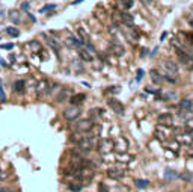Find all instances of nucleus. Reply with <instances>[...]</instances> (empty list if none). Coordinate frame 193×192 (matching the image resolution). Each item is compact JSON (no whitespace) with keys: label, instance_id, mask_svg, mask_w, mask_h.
I'll list each match as a JSON object with an SVG mask.
<instances>
[{"label":"nucleus","instance_id":"1","mask_svg":"<svg viewBox=\"0 0 193 192\" xmlns=\"http://www.w3.org/2000/svg\"><path fill=\"white\" fill-rule=\"evenodd\" d=\"M74 178L75 180H79L82 185H88L89 182L94 178V170L92 168H89V166H85V165H82L77 171H75V174H74Z\"/></svg>","mask_w":193,"mask_h":192},{"label":"nucleus","instance_id":"2","mask_svg":"<svg viewBox=\"0 0 193 192\" xmlns=\"http://www.w3.org/2000/svg\"><path fill=\"white\" fill-rule=\"evenodd\" d=\"M97 147V139H95V136H92V135H86L85 133V136L82 138V139L77 142V148L79 150H82V151H92L94 148Z\"/></svg>","mask_w":193,"mask_h":192},{"label":"nucleus","instance_id":"3","mask_svg":"<svg viewBox=\"0 0 193 192\" xmlns=\"http://www.w3.org/2000/svg\"><path fill=\"white\" fill-rule=\"evenodd\" d=\"M94 129V120H79V121H74V124L71 126V130L72 132H82V133H88Z\"/></svg>","mask_w":193,"mask_h":192},{"label":"nucleus","instance_id":"4","mask_svg":"<svg viewBox=\"0 0 193 192\" xmlns=\"http://www.w3.org/2000/svg\"><path fill=\"white\" fill-rule=\"evenodd\" d=\"M64 118L67 120V121H75L80 115H82V110H80V107L79 106H71V107H68V109H65L64 110Z\"/></svg>","mask_w":193,"mask_h":192},{"label":"nucleus","instance_id":"5","mask_svg":"<svg viewBox=\"0 0 193 192\" xmlns=\"http://www.w3.org/2000/svg\"><path fill=\"white\" fill-rule=\"evenodd\" d=\"M115 148V142L110 139H103L98 142V151L101 154H106V153H110L112 150Z\"/></svg>","mask_w":193,"mask_h":192},{"label":"nucleus","instance_id":"6","mask_svg":"<svg viewBox=\"0 0 193 192\" xmlns=\"http://www.w3.org/2000/svg\"><path fill=\"white\" fill-rule=\"evenodd\" d=\"M107 106H109L115 114H118V115H122L124 110H125V109H124V105L119 100H116V98H109V100H107Z\"/></svg>","mask_w":193,"mask_h":192},{"label":"nucleus","instance_id":"7","mask_svg":"<svg viewBox=\"0 0 193 192\" xmlns=\"http://www.w3.org/2000/svg\"><path fill=\"white\" fill-rule=\"evenodd\" d=\"M161 67L164 68V71H166L168 74H171V76H176V74H178V65H176V62H174V61H163V62H161Z\"/></svg>","mask_w":193,"mask_h":192},{"label":"nucleus","instance_id":"8","mask_svg":"<svg viewBox=\"0 0 193 192\" xmlns=\"http://www.w3.org/2000/svg\"><path fill=\"white\" fill-rule=\"evenodd\" d=\"M44 38H45V42L50 46V49H52L54 53H57L59 54V50H60V42L54 38V36H50V35H47V34H44Z\"/></svg>","mask_w":193,"mask_h":192},{"label":"nucleus","instance_id":"9","mask_svg":"<svg viewBox=\"0 0 193 192\" xmlns=\"http://www.w3.org/2000/svg\"><path fill=\"white\" fill-rule=\"evenodd\" d=\"M48 91H50V83H48L47 80H41V82H38V85H36V94H38V97L45 95Z\"/></svg>","mask_w":193,"mask_h":192},{"label":"nucleus","instance_id":"10","mask_svg":"<svg viewBox=\"0 0 193 192\" xmlns=\"http://www.w3.org/2000/svg\"><path fill=\"white\" fill-rule=\"evenodd\" d=\"M106 174L109 175L110 178H115V180H119V178H122L124 175H125V171H124L122 168H109Z\"/></svg>","mask_w":193,"mask_h":192},{"label":"nucleus","instance_id":"11","mask_svg":"<svg viewBox=\"0 0 193 192\" xmlns=\"http://www.w3.org/2000/svg\"><path fill=\"white\" fill-rule=\"evenodd\" d=\"M109 52L112 53V54H115V56H122L125 50H124V47L119 42H112L109 46Z\"/></svg>","mask_w":193,"mask_h":192},{"label":"nucleus","instance_id":"12","mask_svg":"<svg viewBox=\"0 0 193 192\" xmlns=\"http://www.w3.org/2000/svg\"><path fill=\"white\" fill-rule=\"evenodd\" d=\"M172 122H174V117L171 115V114H161L160 117H158V124L160 126H172Z\"/></svg>","mask_w":193,"mask_h":192},{"label":"nucleus","instance_id":"13","mask_svg":"<svg viewBox=\"0 0 193 192\" xmlns=\"http://www.w3.org/2000/svg\"><path fill=\"white\" fill-rule=\"evenodd\" d=\"M68 98H71V89L70 88H62L60 94H57V97H56V102H57V103H62V102H65V100H68Z\"/></svg>","mask_w":193,"mask_h":192},{"label":"nucleus","instance_id":"14","mask_svg":"<svg viewBox=\"0 0 193 192\" xmlns=\"http://www.w3.org/2000/svg\"><path fill=\"white\" fill-rule=\"evenodd\" d=\"M26 47L30 50V52H33V53H38V52H41V42L38 41V39H32V41H29L27 44H26Z\"/></svg>","mask_w":193,"mask_h":192},{"label":"nucleus","instance_id":"15","mask_svg":"<svg viewBox=\"0 0 193 192\" xmlns=\"http://www.w3.org/2000/svg\"><path fill=\"white\" fill-rule=\"evenodd\" d=\"M85 98H86V95H85V94H74V95H71L70 102L74 106H79V105H82V103L85 102Z\"/></svg>","mask_w":193,"mask_h":192},{"label":"nucleus","instance_id":"16","mask_svg":"<svg viewBox=\"0 0 193 192\" xmlns=\"http://www.w3.org/2000/svg\"><path fill=\"white\" fill-rule=\"evenodd\" d=\"M119 18H121V21H122L125 26H131L133 24V21H134V18L131 14H128V12H121L119 14Z\"/></svg>","mask_w":193,"mask_h":192},{"label":"nucleus","instance_id":"17","mask_svg":"<svg viewBox=\"0 0 193 192\" xmlns=\"http://www.w3.org/2000/svg\"><path fill=\"white\" fill-rule=\"evenodd\" d=\"M9 20H11L14 24H20V23L23 21V17H21V14H20L18 11H11V12H9Z\"/></svg>","mask_w":193,"mask_h":192},{"label":"nucleus","instance_id":"18","mask_svg":"<svg viewBox=\"0 0 193 192\" xmlns=\"http://www.w3.org/2000/svg\"><path fill=\"white\" fill-rule=\"evenodd\" d=\"M67 41H68V44H70V46L77 47V49H82V47L85 46V42H83V41H79L75 36H68V38H67Z\"/></svg>","mask_w":193,"mask_h":192},{"label":"nucleus","instance_id":"19","mask_svg":"<svg viewBox=\"0 0 193 192\" xmlns=\"http://www.w3.org/2000/svg\"><path fill=\"white\" fill-rule=\"evenodd\" d=\"M149 77H151V80L154 82V83H161V80H163V76L158 73L157 70H151L149 71Z\"/></svg>","mask_w":193,"mask_h":192},{"label":"nucleus","instance_id":"20","mask_svg":"<svg viewBox=\"0 0 193 192\" xmlns=\"http://www.w3.org/2000/svg\"><path fill=\"white\" fill-rule=\"evenodd\" d=\"M115 142V147H116V150L118 151H127V141L122 139V138H118L116 141H113Z\"/></svg>","mask_w":193,"mask_h":192},{"label":"nucleus","instance_id":"21","mask_svg":"<svg viewBox=\"0 0 193 192\" xmlns=\"http://www.w3.org/2000/svg\"><path fill=\"white\" fill-rule=\"evenodd\" d=\"M192 100H189V98H184V100H181L179 103H178V107L181 109V110H190L192 109Z\"/></svg>","mask_w":193,"mask_h":192},{"label":"nucleus","instance_id":"22","mask_svg":"<svg viewBox=\"0 0 193 192\" xmlns=\"http://www.w3.org/2000/svg\"><path fill=\"white\" fill-rule=\"evenodd\" d=\"M24 88H26V82L24 80H17V82H14V91L18 92V94H21L23 91H24Z\"/></svg>","mask_w":193,"mask_h":192},{"label":"nucleus","instance_id":"23","mask_svg":"<svg viewBox=\"0 0 193 192\" xmlns=\"http://www.w3.org/2000/svg\"><path fill=\"white\" fill-rule=\"evenodd\" d=\"M127 35H128V38H130V41H137L139 39V34L134 30V29H131V27H128V30H127Z\"/></svg>","mask_w":193,"mask_h":192},{"label":"nucleus","instance_id":"24","mask_svg":"<svg viewBox=\"0 0 193 192\" xmlns=\"http://www.w3.org/2000/svg\"><path fill=\"white\" fill-rule=\"evenodd\" d=\"M79 54H80V58H82L83 61H88V62H92V56L89 54V52H86V50H83V49H79Z\"/></svg>","mask_w":193,"mask_h":192},{"label":"nucleus","instance_id":"25","mask_svg":"<svg viewBox=\"0 0 193 192\" xmlns=\"http://www.w3.org/2000/svg\"><path fill=\"white\" fill-rule=\"evenodd\" d=\"M82 188H83V185H82V183H70V185H68V189L72 191V192L82 191Z\"/></svg>","mask_w":193,"mask_h":192},{"label":"nucleus","instance_id":"26","mask_svg":"<svg viewBox=\"0 0 193 192\" xmlns=\"http://www.w3.org/2000/svg\"><path fill=\"white\" fill-rule=\"evenodd\" d=\"M89 115H91V120H94V117H101L103 115V109H91Z\"/></svg>","mask_w":193,"mask_h":192},{"label":"nucleus","instance_id":"27","mask_svg":"<svg viewBox=\"0 0 193 192\" xmlns=\"http://www.w3.org/2000/svg\"><path fill=\"white\" fill-rule=\"evenodd\" d=\"M6 34L11 36H18L20 35V30H18L17 27H6Z\"/></svg>","mask_w":193,"mask_h":192},{"label":"nucleus","instance_id":"28","mask_svg":"<svg viewBox=\"0 0 193 192\" xmlns=\"http://www.w3.org/2000/svg\"><path fill=\"white\" fill-rule=\"evenodd\" d=\"M134 183H136L137 188H148V186H149V182H148V180H134Z\"/></svg>","mask_w":193,"mask_h":192},{"label":"nucleus","instance_id":"29","mask_svg":"<svg viewBox=\"0 0 193 192\" xmlns=\"http://www.w3.org/2000/svg\"><path fill=\"white\" fill-rule=\"evenodd\" d=\"M121 5L124 9H130L133 6V0H121Z\"/></svg>","mask_w":193,"mask_h":192},{"label":"nucleus","instance_id":"30","mask_svg":"<svg viewBox=\"0 0 193 192\" xmlns=\"http://www.w3.org/2000/svg\"><path fill=\"white\" fill-rule=\"evenodd\" d=\"M164 177H166V178H176L178 174H176L175 171H172V170H168V171L164 173Z\"/></svg>","mask_w":193,"mask_h":192},{"label":"nucleus","instance_id":"31","mask_svg":"<svg viewBox=\"0 0 193 192\" xmlns=\"http://www.w3.org/2000/svg\"><path fill=\"white\" fill-rule=\"evenodd\" d=\"M79 35L82 36V41H83V42H86V41H88V35H86V32H85L82 27H79Z\"/></svg>","mask_w":193,"mask_h":192},{"label":"nucleus","instance_id":"32","mask_svg":"<svg viewBox=\"0 0 193 192\" xmlns=\"http://www.w3.org/2000/svg\"><path fill=\"white\" fill-rule=\"evenodd\" d=\"M0 49H2V50H11V49H14V44H12V42L2 44V46H0Z\"/></svg>","mask_w":193,"mask_h":192},{"label":"nucleus","instance_id":"33","mask_svg":"<svg viewBox=\"0 0 193 192\" xmlns=\"http://www.w3.org/2000/svg\"><path fill=\"white\" fill-rule=\"evenodd\" d=\"M183 180H193V174L192 173H184V174H181L179 175Z\"/></svg>","mask_w":193,"mask_h":192},{"label":"nucleus","instance_id":"34","mask_svg":"<svg viewBox=\"0 0 193 192\" xmlns=\"http://www.w3.org/2000/svg\"><path fill=\"white\" fill-rule=\"evenodd\" d=\"M98 192H109V189H107V186L104 183H98Z\"/></svg>","mask_w":193,"mask_h":192},{"label":"nucleus","instance_id":"35","mask_svg":"<svg viewBox=\"0 0 193 192\" xmlns=\"http://www.w3.org/2000/svg\"><path fill=\"white\" fill-rule=\"evenodd\" d=\"M0 100H2V102H5V100H6V95H5V92H3L2 83H0Z\"/></svg>","mask_w":193,"mask_h":192},{"label":"nucleus","instance_id":"36","mask_svg":"<svg viewBox=\"0 0 193 192\" xmlns=\"http://www.w3.org/2000/svg\"><path fill=\"white\" fill-rule=\"evenodd\" d=\"M56 8V5H45L42 9H41V12H44V11H47V9H54Z\"/></svg>","mask_w":193,"mask_h":192},{"label":"nucleus","instance_id":"37","mask_svg":"<svg viewBox=\"0 0 193 192\" xmlns=\"http://www.w3.org/2000/svg\"><path fill=\"white\" fill-rule=\"evenodd\" d=\"M107 92H110V94H116V92H119V88H109Z\"/></svg>","mask_w":193,"mask_h":192},{"label":"nucleus","instance_id":"38","mask_svg":"<svg viewBox=\"0 0 193 192\" xmlns=\"http://www.w3.org/2000/svg\"><path fill=\"white\" fill-rule=\"evenodd\" d=\"M143 77V70H137V80H141Z\"/></svg>","mask_w":193,"mask_h":192},{"label":"nucleus","instance_id":"39","mask_svg":"<svg viewBox=\"0 0 193 192\" xmlns=\"http://www.w3.org/2000/svg\"><path fill=\"white\" fill-rule=\"evenodd\" d=\"M6 177H8V173H2V171H0V182H2V180H5Z\"/></svg>","mask_w":193,"mask_h":192},{"label":"nucleus","instance_id":"40","mask_svg":"<svg viewBox=\"0 0 193 192\" xmlns=\"http://www.w3.org/2000/svg\"><path fill=\"white\" fill-rule=\"evenodd\" d=\"M21 9H23V11H27V9H29V3H23V5H21Z\"/></svg>","mask_w":193,"mask_h":192},{"label":"nucleus","instance_id":"41","mask_svg":"<svg viewBox=\"0 0 193 192\" xmlns=\"http://www.w3.org/2000/svg\"><path fill=\"white\" fill-rule=\"evenodd\" d=\"M166 36H168V34H166V32H163V34H161V38H160V39H161V41H163V39H164V38H166Z\"/></svg>","mask_w":193,"mask_h":192},{"label":"nucleus","instance_id":"42","mask_svg":"<svg viewBox=\"0 0 193 192\" xmlns=\"http://www.w3.org/2000/svg\"><path fill=\"white\" fill-rule=\"evenodd\" d=\"M82 2H83V0H74L72 5H79V3H82Z\"/></svg>","mask_w":193,"mask_h":192},{"label":"nucleus","instance_id":"43","mask_svg":"<svg viewBox=\"0 0 193 192\" xmlns=\"http://www.w3.org/2000/svg\"><path fill=\"white\" fill-rule=\"evenodd\" d=\"M0 64H2V65H6V62H5L3 59H0Z\"/></svg>","mask_w":193,"mask_h":192},{"label":"nucleus","instance_id":"44","mask_svg":"<svg viewBox=\"0 0 193 192\" xmlns=\"http://www.w3.org/2000/svg\"><path fill=\"white\" fill-rule=\"evenodd\" d=\"M0 192H8V189H5V188H0Z\"/></svg>","mask_w":193,"mask_h":192},{"label":"nucleus","instance_id":"45","mask_svg":"<svg viewBox=\"0 0 193 192\" xmlns=\"http://www.w3.org/2000/svg\"><path fill=\"white\" fill-rule=\"evenodd\" d=\"M3 15H5V12H3V11H0V17H3Z\"/></svg>","mask_w":193,"mask_h":192},{"label":"nucleus","instance_id":"46","mask_svg":"<svg viewBox=\"0 0 193 192\" xmlns=\"http://www.w3.org/2000/svg\"><path fill=\"white\" fill-rule=\"evenodd\" d=\"M190 192H193V189H192V191H190Z\"/></svg>","mask_w":193,"mask_h":192}]
</instances>
